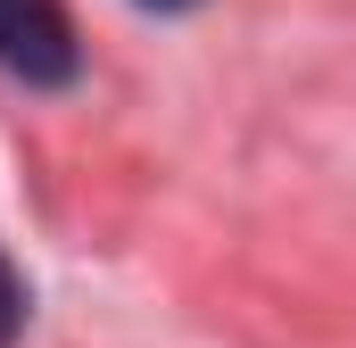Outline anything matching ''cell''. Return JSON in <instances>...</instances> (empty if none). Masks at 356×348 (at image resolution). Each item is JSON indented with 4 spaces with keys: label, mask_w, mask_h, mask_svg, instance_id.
<instances>
[{
    "label": "cell",
    "mask_w": 356,
    "mask_h": 348,
    "mask_svg": "<svg viewBox=\"0 0 356 348\" xmlns=\"http://www.w3.org/2000/svg\"><path fill=\"white\" fill-rule=\"evenodd\" d=\"M0 75H17L25 91H67L83 75L67 0H0Z\"/></svg>",
    "instance_id": "1"
},
{
    "label": "cell",
    "mask_w": 356,
    "mask_h": 348,
    "mask_svg": "<svg viewBox=\"0 0 356 348\" xmlns=\"http://www.w3.org/2000/svg\"><path fill=\"white\" fill-rule=\"evenodd\" d=\"M25 332V274L8 265V249H0V348Z\"/></svg>",
    "instance_id": "2"
},
{
    "label": "cell",
    "mask_w": 356,
    "mask_h": 348,
    "mask_svg": "<svg viewBox=\"0 0 356 348\" xmlns=\"http://www.w3.org/2000/svg\"><path fill=\"white\" fill-rule=\"evenodd\" d=\"M141 8H199V0H141Z\"/></svg>",
    "instance_id": "3"
}]
</instances>
